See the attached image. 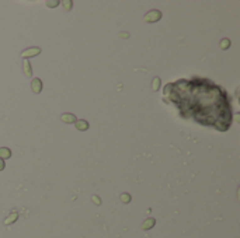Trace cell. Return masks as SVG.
Segmentation results:
<instances>
[{"instance_id":"6da1fadb","label":"cell","mask_w":240,"mask_h":238,"mask_svg":"<svg viewBox=\"0 0 240 238\" xmlns=\"http://www.w3.org/2000/svg\"><path fill=\"white\" fill-rule=\"evenodd\" d=\"M159 19H161V13L159 10H152L150 13H148L145 16V21L148 23H153V21H157Z\"/></svg>"},{"instance_id":"7a4b0ae2","label":"cell","mask_w":240,"mask_h":238,"mask_svg":"<svg viewBox=\"0 0 240 238\" xmlns=\"http://www.w3.org/2000/svg\"><path fill=\"white\" fill-rule=\"evenodd\" d=\"M40 53H41L40 48H30V49L23 52V58H30V56H35V55H40Z\"/></svg>"},{"instance_id":"3957f363","label":"cell","mask_w":240,"mask_h":238,"mask_svg":"<svg viewBox=\"0 0 240 238\" xmlns=\"http://www.w3.org/2000/svg\"><path fill=\"white\" fill-rule=\"evenodd\" d=\"M31 86H32V91H34L35 94H38V93H41V90H42V81L40 79H34L31 83Z\"/></svg>"},{"instance_id":"277c9868","label":"cell","mask_w":240,"mask_h":238,"mask_svg":"<svg viewBox=\"0 0 240 238\" xmlns=\"http://www.w3.org/2000/svg\"><path fill=\"white\" fill-rule=\"evenodd\" d=\"M74 126H76L77 130H82V132L89 129V123L86 122V120H76V122H74Z\"/></svg>"},{"instance_id":"5b68a950","label":"cell","mask_w":240,"mask_h":238,"mask_svg":"<svg viewBox=\"0 0 240 238\" xmlns=\"http://www.w3.org/2000/svg\"><path fill=\"white\" fill-rule=\"evenodd\" d=\"M61 119L63 120V122H66V123H73V122H76V116L72 115V114H63V115L61 116Z\"/></svg>"},{"instance_id":"8992f818","label":"cell","mask_w":240,"mask_h":238,"mask_svg":"<svg viewBox=\"0 0 240 238\" xmlns=\"http://www.w3.org/2000/svg\"><path fill=\"white\" fill-rule=\"evenodd\" d=\"M11 157V151L7 147H0V158H10Z\"/></svg>"},{"instance_id":"52a82bcc","label":"cell","mask_w":240,"mask_h":238,"mask_svg":"<svg viewBox=\"0 0 240 238\" xmlns=\"http://www.w3.org/2000/svg\"><path fill=\"white\" fill-rule=\"evenodd\" d=\"M153 225H155V219H148L142 224V228H143V230H149V228H152Z\"/></svg>"},{"instance_id":"ba28073f","label":"cell","mask_w":240,"mask_h":238,"mask_svg":"<svg viewBox=\"0 0 240 238\" xmlns=\"http://www.w3.org/2000/svg\"><path fill=\"white\" fill-rule=\"evenodd\" d=\"M16 219H17V213H11L10 217H8L7 220H4V224H10V223H13Z\"/></svg>"},{"instance_id":"9c48e42d","label":"cell","mask_w":240,"mask_h":238,"mask_svg":"<svg viewBox=\"0 0 240 238\" xmlns=\"http://www.w3.org/2000/svg\"><path fill=\"white\" fill-rule=\"evenodd\" d=\"M24 71H25V74H27V76H31V67H30L28 62H25V63H24Z\"/></svg>"},{"instance_id":"30bf717a","label":"cell","mask_w":240,"mask_h":238,"mask_svg":"<svg viewBox=\"0 0 240 238\" xmlns=\"http://www.w3.org/2000/svg\"><path fill=\"white\" fill-rule=\"evenodd\" d=\"M121 199H122V202H125V203H127V202L131 200V196H129V195H127V193H122V195H121Z\"/></svg>"},{"instance_id":"8fae6325","label":"cell","mask_w":240,"mask_h":238,"mask_svg":"<svg viewBox=\"0 0 240 238\" xmlns=\"http://www.w3.org/2000/svg\"><path fill=\"white\" fill-rule=\"evenodd\" d=\"M227 45H230V44H229V41H227V40H223V42H222L221 46H222V48H227Z\"/></svg>"},{"instance_id":"7c38bea8","label":"cell","mask_w":240,"mask_h":238,"mask_svg":"<svg viewBox=\"0 0 240 238\" xmlns=\"http://www.w3.org/2000/svg\"><path fill=\"white\" fill-rule=\"evenodd\" d=\"M2 170H4V161L0 158V171H2Z\"/></svg>"},{"instance_id":"4fadbf2b","label":"cell","mask_w":240,"mask_h":238,"mask_svg":"<svg viewBox=\"0 0 240 238\" xmlns=\"http://www.w3.org/2000/svg\"><path fill=\"white\" fill-rule=\"evenodd\" d=\"M46 4H48V6H56V4H58V2H55V3H49V2H48Z\"/></svg>"}]
</instances>
